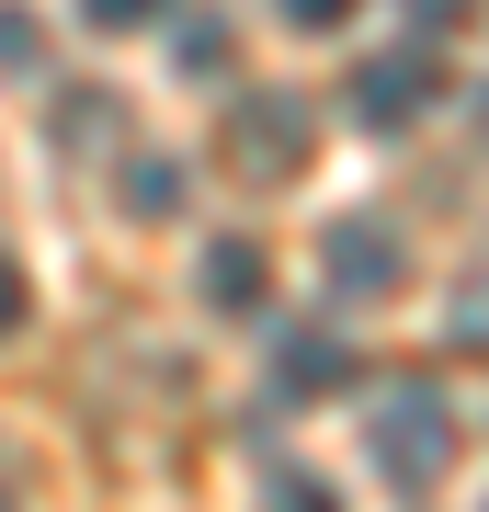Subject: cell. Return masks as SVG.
<instances>
[{
	"label": "cell",
	"mask_w": 489,
	"mask_h": 512,
	"mask_svg": "<svg viewBox=\"0 0 489 512\" xmlns=\"http://www.w3.org/2000/svg\"><path fill=\"white\" fill-rule=\"evenodd\" d=\"M376 467L399 478V490H433V478L455 467V399H444V387H387V410H376Z\"/></svg>",
	"instance_id": "cell-1"
},
{
	"label": "cell",
	"mask_w": 489,
	"mask_h": 512,
	"mask_svg": "<svg viewBox=\"0 0 489 512\" xmlns=\"http://www.w3.org/2000/svg\"><path fill=\"white\" fill-rule=\"evenodd\" d=\"M217 160H228V171H251V183H285V171H308V103H285V92L228 103Z\"/></svg>",
	"instance_id": "cell-2"
},
{
	"label": "cell",
	"mask_w": 489,
	"mask_h": 512,
	"mask_svg": "<svg viewBox=\"0 0 489 512\" xmlns=\"http://www.w3.org/2000/svg\"><path fill=\"white\" fill-rule=\"evenodd\" d=\"M319 274H330V296H399L410 285V239L387 217H342L319 239Z\"/></svg>",
	"instance_id": "cell-3"
},
{
	"label": "cell",
	"mask_w": 489,
	"mask_h": 512,
	"mask_svg": "<svg viewBox=\"0 0 489 512\" xmlns=\"http://www.w3.org/2000/svg\"><path fill=\"white\" fill-rule=\"evenodd\" d=\"M353 103H364V126H410V114L444 103V57H433V46H387V57H364V69H353Z\"/></svg>",
	"instance_id": "cell-4"
},
{
	"label": "cell",
	"mask_w": 489,
	"mask_h": 512,
	"mask_svg": "<svg viewBox=\"0 0 489 512\" xmlns=\"http://www.w3.org/2000/svg\"><path fill=\"white\" fill-rule=\"evenodd\" d=\"M262 285H273V251H262V239H205V308H217V319H251Z\"/></svg>",
	"instance_id": "cell-5"
},
{
	"label": "cell",
	"mask_w": 489,
	"mask_h": 512,
	"mask_svg": "<svg viewBox=\"0 0 489 512\" xmlns=\"http://www.w3.org/2000/svg\"><path fill=\"white\" fill-rule=\"evenodd\" d=\"M342 376H353V342H342V330H296V342L273 353V387H285V399H330Z\"/></svg>",
	"instance_id": "cell-6"
},
{
	"label": "cell",
	"mask_w": 489,
	"mask_h": 512,
	"mask_svg": "<svg viewBox=\"0 0 489 512\" xmlns=\"http://www.w3.org/2000/svg\"><path fill=\"white\" fill-rule=\"evenodd\" d=\"M160 12H171V0H80V23H91V35H148Z\"/></svg>",
	"instance_id": "cell-7"
},
{
	"label": "cell",
	"mask_w": 489,
	"mask_h": 512,
	"mask_svg": "<svg viewBox=\"0 0 489 512\" xmlns=\"http://www.w3.org/2000/svg\"><path fill=\"white\" fill-rule=\"evenodd\" d=\"M273 12H285V23H296V35H342V23L364 12V0H273Z\"/></svg>",
	"instance_id": "cell-8"
},
{
	"label": "cell",
	"mask_w": 489,
	"mask_h": 512,
	"mask_svg": "<svg viewBox=\"0 0 489 512\" xmlns=\"http://www.w3.org/2000/svg\"><path fill=\"white\" fill-rule=\"evenodd\" d=\"M171 183H182V171H171V160H137V194H126V205H137V217H171V205H182Z\"/></svg>",
	"instance_id": "cell-9"
},
{
	"label": "cell",
	"mask_w": 489,
	"mask_h": 512,
	"mask_svg": "<svg viewBox=\"0 0 489 512\" xmlns=\"http://www.w3.org/2000/svg\"><path fill=\"white\" fill-rule=\"evenodd\" d=\"M182 69H194V80L228 69V23H194V35H182Z\"/></svg>",
	"instance_id": "cell-10"
},
{
	"label": "cell",
	"mask_w": 489,
	"mask_h": 512,
	"mask_svg": "<svg viewBox=\"0 0 489 512\" xmlns=\"http://www.w3.org/2000/svg\"><path fill=\"white\" fill-rule=\"evenodd\" d=\"M262 512H342V501H330V490H319V478H285V490H273Z\"/></svg>",
	"instance_id": "cell-11"
},
{
	"label": "cell",
	"mask_w": 489,
	"mask_h": 512,
	"mask_svg": "<svg viewBox=\"0 0 489 512\" xmlns=\"http://www.w3.org/2000/svg\"><path fill=\"white\" fill-rule=\"evenodd\" d=\"M12 330H23V262L0 251V342H12Z\"/></svg>",
	"instance_id": "cell-12"
}]
</instances>
